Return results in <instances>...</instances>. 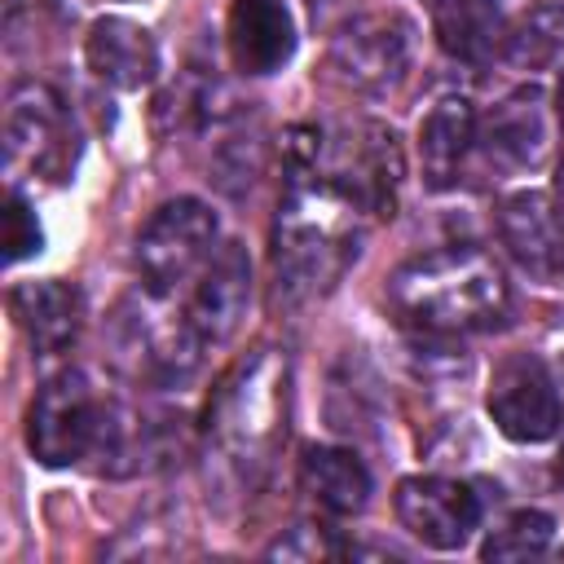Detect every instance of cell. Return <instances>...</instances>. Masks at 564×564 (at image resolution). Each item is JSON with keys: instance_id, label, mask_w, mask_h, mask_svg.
<instances>
[{"instance_id": "cell-1", "label": "cell", "mask_w": 564, "mask_h": 564, "mask_svg": "<svg viewBox=\"0 0 564 564\" xmlns=\"http://www.w3.org/2000/svg\"><path fill=\"white\" fill-rule=\"evenodd\" d=\"M366 220L335 185L304 167H286V194L273 220L278 295L300 304L330 291L361 251Z\"/></svg>"}, {"instance_id": "cell-2", "label": "cell", "mask_w": 564, "mask_h": 564, "mask_svg": "<svg viewBox=\"0 0 564 564\" xmlns=\"http://www.w3.org/2000/svg\"><path fill=\"white\" fill-rule=\"evenodd\" d=\"M397 317L423 335H471L507 322L511 291L502 269L480 247H441L405 260L388 278Z\"/></svg>"}, {"instance_id": "cell-3", "label": "cell", "mask_w": 564, "mask_h": 564, "mask_svg": "<svg viewBox=\"0 0 564 564\" xmlns=\"http://www.w3.org/2000/svg\"><path fill=\"white\" fill-rule=\"evenodd\" d=\"M286 441V357L260 348L207 405V454L238 489L256 485Z\"/></svg>"}, {"instance_id": "cell-4", "label": "cell", "mask_w": 564, "mask_h": 564, "mask_svg": "<svg viewBox=\"0 0 564 564\" xmlns=\"http://www.w3.org/2000/svg\"><path fill=\"white\" fill-rule=\"evenodd\" d=\"M79 159V132L66 101L48 84H18L4 101V167L9 176L66 181Z\"/></svg>"}, {"instance_id": "cell-5", "label": "cell", "mask_w": 564, "mask_h": 564, "mask_svg": "<svg viewBox=\"0 0 564 564\" xmlns=\"http://www.w3.org/2000/svg\"><path fill=\"white\" fill-rule=\"evenodd\" d=\"M220 247L216 212L198 198H172L163 203L145 229L137 234V273L145 282L150 300L176 295Z\"/></svg>"}, {"instance_id": "cell-6", "label": "cell", "mask_w": 564, "mask_h": 564, "mask_svg": "<svg viewBox=\"0 0 564 564\" xmlns=\"http://www.w3.org/2000/svg\"><path fill=\"white\" fill-rule=\"evenodd\" d=\"M106 427V410L88 383L84 370H62L53 375L26 414V445L44 467H70L84 454L97 449Z\"/></svg>"}, {"instance_id": "cell-7", "label": "cell", "mask_w": 564, "mask_h": 564, "mask_svg": "<svg viewBox=\"0 0 564 564\" xmlns=\"http://www.w3.org/2000/svg\"><path fill=\"white\" fill-rule=\"evenodd\" d=\"M414 57V26L401 13H361L339 26L330 44V66L344 84L361 93H388L405 79Z\"/></svg>"}, {"instance_id": "cell-8", "label": "cell", "mask_w": 564, "mask_h": 564, "mask_svg": "<svg viewBox=\"0 0 564 564\" xmlns=\"http://www.w3.org/2000/svg\"><path fill=\"white\" fill-rule=\"evenodd\" d=\"M485 405H489V419L498 423V432L507 441L538 445V441H551L560 432V392H555V379L529 352H511V357H502L494 366Z\"/></svg>"}, {"instance_id": "cell-9", "label": "cell", "mask_w": 564, "mask_h": 564, "mask_svg": "<svg viewBox=\"0 0 564 564\" xmlns=\"http://www.w3.org/2000/svg\"><path fill=\"white\" fill-rule=\"evenodd\" d=\"M397 520L432 551H458L480 524V498L449 476H410L397 485Z\"/></svg>"}, {"instance_id": "cell-10", "label": "cell", "mask_w": 564, "mask_h": 564, "mask_svg": "<svg viewBox=\"0 0 564 564\" xmlns=\"http://www.w3.org/2000/svg\"><path fill=\"white\" fill-rule=\"evenodd\" d=\"M247 300H251L247 251H242V242H220L212 251V260L198 269V282H194L185 317L207 344H225L238 330V322L247 313Z\"/></svg>"}, {"instance_id": "cell-11", "label": "cell", "mask_w": 564, "mask_h": 564, "mask_svg": "<svg viewBox=\"0 0 564 564\" xmlns=\"http://www.w3.org/2000/svg\"><path fill=\"white\" fill-rule=\"evenodd\" d=\"M498 234L502 247L516 256V264L529 269L533 278H555L564 269V212L546 194L538 189L511 194L498 212Z\"/></svg>"}, {"instance_id": "cell-12", "label": "cell", "mask_w": 564, "mask_h": 564, "mask_svg": "<svg viewBox=\"0 0 564 564\" xmlns=\"http://www.w3.org/2000/svg\"><path fill=\"white\" fill-rule=\"evenodd\" d=\"M295 53V18L286 0H234L229 57L242 75H273Z\"/></svg>"}, {"instance_id": "cell-13", "label": "cell", "mask_w": 564, "mask_h": 564, "mask_svg": "<svg viewBox=\"0 0 564 564\" xmlns=\"http://www.w3.org/2000/svg\"><path fill=\"white\" fill-rule=\"evenodd\" d=\"M84 57L101 84L123 88V93L150 88L159 79V44L145 26L128 18H97L84 40Z\"/></svg>"}, {"instance_id": "cell-14", "label": "cell", "mask_w": 564, "mask_h": 564, "mask_svg": "<svg viewBox=\"0 0 564 564\" xmlns=\"http://www.w3.org/2000/svg\"><path fill=\"white\" fill-rule=\"evenodd\" d=\"M9 308L18 317V326L26 330L31 348L40 357H53L62 352L75 335H79V317H84V304H79V291L62 278H44V282H22L13 286L9 295Z\"/></svg>"}, {"instance_id": "cell-15", "label": "cell", "mask_w": 564, "mask_h": 564, "mask_svg": "<svg viewBox=\"0 0 564 564\" xmlns=\"http://www.w3.org/2000/svg\"><path fill=\"white\" fill-rule=\"evenodd\" d=\"M480 150L498 167H533L546 150V115H542V93L520 88L507 101H498L476 132Z\"/></svg>"}, {"instance_id": "cell-16", "label": "cell", "mask_w": 564, "mask_h": 564, "mask_svg": "<svg viewBox=\"0 0 564 564\" xmlns=\"http://www.w3.org/2000/svg\"><path fill=\"white\" fill-rule=\"evenodd\" d=\"M476 141V115L471 101L463 97H445L427 110V119L419 123V163H423V181L432 189H449L463 172V159Z\"/></svg>"}, {"instance_id": "cell-17", "label": "cell", "mask_w": 564, "mask_h": 564, "mask_svg": "<svg viewBox=\"0 0 564 564\" xmlns=\"http://www.w3.org/2000/svg\"><path fill=\"white\" fill-rule=\"evenodd\" d=\"M436 44L467 66L489 62L507 44V22L498 0H432Z\"/></svg>"}, {"instance_id": "cell-18", "label": "cell", "mask_w": 564, "mask_h": 564, "mask_svg": "<svg viewBox=\"0 0 564 564\" xmlns=\"http://www.w3.org/2000/svg\"><path fill=\"white\" fill-rule=\"evenodd\" d=\"M300 485L330 516H352L370 502L366 463L352 449H339V445H308L304 458H300Z\"/></svg>"}, {"instance_id": "cell-19", "label": "cell", "mask_w": 564, "mask_h": 564, "mask_svg": "<svg viewBox=\"0 0 564 564\" xmlns=\"http://www.w3.org/2000/svg\"><path fill=\"white\" fill-rule=\"evenodd\" d=\"M502 48L524 70H538V66L555 62L560 48H564V4L546 0V4H533L529 13H520V22L507 31Z\"/></svg>"}, {"instance_id": "cell-20", "label": "cell", "mask_w": 564, "mask_h": 564, "mask_svg": "<svg viewBox=\"0 0 564 564\" xmlns=\"http://www.w3.org/2000/svg\"><path fill=\"white\" fill-rule=\"evenodd\" d=\"M555 538V520L546 511H516L507 516L480 546V560H538Z\"/></svg>"}, {"instance_id": "cell-21", "label": "cell", "mask_w": 564, "mask_h": 564, "mask_svg": "<svg viewBox=\"0 0 564 564\" xmlns=\"http://www.w3.org/2000/svg\"><path fill=\"white\" fill-rule=\"evenodd\" d=\"M40 247H44L40 220H35L31 203L13 189V194H9V203H4V260H9V264H18V260L35 256Z\"/></svg>"}, {"instance_id": "cell-22", "label": "cell", "mask_w": 564, "mask_h": 564, "mask_svg": "<svg viewBox=\"0 0 564 564\" xmlns=\"http://www.w3.org/2000/svg\"><path fill=\"white\" fill-rule=\"evenodd\" d=\"M335 546L322 538V524H295L291 538H278L269 546V555H282V560H317V555H330Z\"/></svg>"}, {"instance_id": "cell-23", "label": "cell", "mask_w": 564, "mask_h": 564, "mask_svg": "<svg viewBox=\"0 0 564 564\" xmlns=\"http://www.w3.org/2000/svg\"><path fill=\"white\" fill-rule=\"evenodd\" d=\"M555 106H560V119H564V70H560V88H555Z\"/></svg>"}, {"instance_id": "cell-24", "label": "cell", "mask_w": 564, "mask_h": 564, "mask_svg": "<svg viewBox=\"0 0 564 564\" xmlns=\"http://www.w3.org/2000/svg\"><path fill=\"white\" fill-rule=\"evenodd\" d=\"M555 194H560V203H564V163H560V176H555Z\"/></svg>"}, {"instance_id": "cell-25", "label": "cell", "mask_w": 564, "mask_h": 564, "mask_svg": "<svg viewBox=\"0 0 564 564\" xmlns=\"http://www.w3.org/2000/svg\"><path fill=\"white\" fill-rule=\"evenodd\" d=\"M560 476H564V445H560Z\"/></svg>"}]
</instances>
